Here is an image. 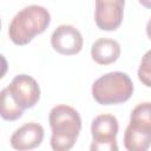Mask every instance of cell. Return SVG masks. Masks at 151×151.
<instances>
[{
    "instance_id": "cell-8",
    "label": "cell",
    "mask_w": 151,
    "mask_h": 151,
    "mask_svg": "<svg viewBox=\"0 0 151 151\" xmlns=\"http://www.w3.org/2000/svg\"><path fill=\"white\" fill-rule=\"evenodd\" d=\"M83 35L78 28L72 25L58 26L51 35V45L60 54L73 55L83 48Z\"/></svg>"
},
{
    "instance_id": "cell-12",
    "label": "cell",
    "mask_w": 151,
    "mask_h": 151,
    "mask_svg": "<svg viewBox=\"0 0 151 151\" xmlns=\"http://www.w3.org/2000/svg\"><path fill=\"white\" fill-rule=\"evenodd\" d=\"M138 79L146 87H151V50L145 52L142 57L138 68Z\"/></svg>"
},
{
    "instance_id": "cell-5",
    "label": "cell",
    "mask_w": 151,
    "mask_h": 151,
    "mask_svg": "<svg viewBox=\"0 0 151 151\" xmlns=\"http://www.w3.org/2000/svg\"><path fill=\"white\" fill-rule=\"evenodd\" d=\"M119 130L118 120L114 116L103 113L97 116L91 124L92 151H117V134Z\"/></svg>"
},
{
    "instance_id": "cell-14",
    "label": "cell",
    "mask_w": 151,
    "mask_h": 151,
    "mask_svg": "<svg viewBox=\"0 0 151 151\" xmlns=\"http://www.w3.org/2000/svg\"><path fill=\"white\" fill-rule=\"evenodd\" d=\"M138 1H139V4H140L143 7L151 9V0H138Z\"/></svg>"
},
{
    "instance_id": "cell-3",
    "label": "cell",
    "mask_w": 151,
    "mask_h": 151,
    "mask_svg": "<svg viewBox=\"0 0 151 151\" xmlns=\"http://www.w3.org/2000/svg\"><path fill=\"white\" fill-rule=\"evenodd\" d=\"M131 78L120 71L109 72L92 84V97L100 105H116L127 101L133 93Z\"/></svg>"
},
{
    "instance_id": "cell-11",
    "label": "cell",
    "mask_w": 151,
    "mask_h": 151,
    "mask_svg": "<svg viewBox=\"0 0 151 151\" xmlns=\"http://www.w3.org/2000/svg\"><path fill=\"white\" fill-rule=\"evenodd\" d=\"M0 94H1V111H0L1 118L8 122L19 119L24 113V109L15 103L7 87L2 88Z\"/></svg>"
},
{
    "instance_id": "cell-1",
    "label": "cell",
    "mask_w": 151,
    "mask_h": 151,
    "mask_svg": "<svg viewBox=\"0 0 151 151\" xmlns=\"http://www.w3.org/2000/svg\"><path fill=\"white\" fill-rule=\"evenodd\" d=\"M48 122L52 130L51 147L54 151L72 149L81 130L79 112L70 105L60 104L50 111Z\"/></svg>"
},
{
    "instance_id": "cell-7",
    "label": "cell",
    "mask_w": 151,
    "mask_h": 151,
    "mask_svg": "<svg viewBox=\"0 0 151 151\" xmlns=\"http://www.w3.org/2000/svg\"><path fill=\"white\" fill-rule=\"evenodd\" d=\"M94 21L101 31H116L124 17L125 0H96Z\"/></svg>"
},
{
    "instance_id": "cell-10",
    "label": "cell",
    "mask_w": 151,
    "mask_h": 151,
    "mask_svg": "<svg viewBox=\"0 0 151 151\" xmlns=\"http://www.w3.org/2000/svg\"><path fill=\"white\" fill-rule=\"evenodd\" d=\"M120 55V45L110 38L97 39L91 47V57L99 65H110L118 60Z\"/></svg>"
},
{
    "instance_id": "cell-9",
    "label": "cell",
    "mask_w": 151,
    "mask_h": 151,
    "mask_svg": "<svg viewBox=\"0 0 151 151\" xmlns=\"http://www.w3.org/2000/svg\"><path fill=\"white\" fill-rule=\"evenodd\" d=\"M44 127L35 123L29 122L17 129L11 136V146L19 151L32 150L38 147L44 139Z\"/></svg>"
},
{
    "instance_id": "cell-4",
    "label": "cell",
    "mask_w": 151,
    "mask_h": 151,
    "mask_svg": "<svg viewBox=\"0 0 151 151\" xmlns=\"http://www.w3.org/2000/svg\"><path fill=\"white\" fill-rule=\"evenodd\" d=\"M124 146L129 151H146L151 146V101L140 103L131 111Z\"/></svg>"
},
{
    "instance_id": "cell-2",
    "label": "cell",
    "mask_w": 151,
    "mask_h": 151,
    "mask_svg": "<svg viewBox=\"0 0 151 151\" xmlns=\"http://www.w3.org/2000/svg\"><path fill=\"white\" fill-rule=\"evenodd\" d=\"M51 24L50 12L39 5H29L20 9L11 20L8 37L18 46L26 45L35 35L44 33Z\"/></svg>"
},
{
    "instance_id": "cell-6",
    "label": "cell",
    "mask_w": 151,
    "mask_h": 151,
    "mask_svg": "<svg viewBox=\"0 0 151 151\" xmlns=\"http://www.w3.org/2000/svg\"><path fill=\"white\" fill-rule=\"evenodd\" d=\"M7 88L15 103L24 110L33 107L40 99L39 84L28 74L15 76Z\"/></svg>"
},
{
    "instance_id": "cell-13",
    "label": "cell",
    "mask_w": 151,
    "mask_h": 151,
    "mask_svg": "<svg viewBox=\"0 0 151 151\" xmlns=\"http://www.w3.org/2000/svg\"><path fill=\"white\" fill-rule=\"evenodd\" d=\"M145 31H146V35H147V38L151 40V18H150L149 21L146 22V28H145Z\"/></svg>"
}]
</instances>
